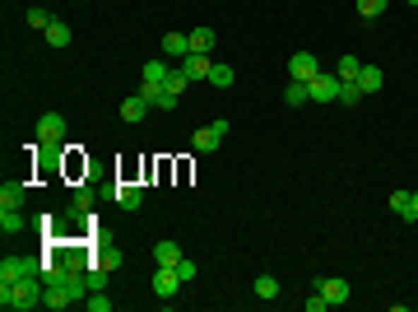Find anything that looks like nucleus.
<instances>
[{
	"label": "nucleus",
	"mask_w": 418,
	"mask_h": 312,
	"mask_svg": "<svg viewBox=\"0 0 418 312\" xmlns=\"http://www.w3.org/2000/svg\"><path fill=\"white\" fill-rule=\"evenodd\" d=\"M88 308H93V312H112V299H107V294H102V289H93V294H88Z\"/></svg>",
	"instance_id": "obj_32"
},
{
	"label": "nucleus",
	"mask_w": 418,
	"mask_h": 312,
	"mask_svg": "<svg viewBox=\"0 0 418 312\" xmlns=\"http://www.w3.org/2000/svg\"><path fill=\"white\" fill-rule=\"evenodd\" d=\"M140 93H144V98H149V108H158V112H172L177 103H181V98H177L172 89H167V84H144Z\"/></svg>",
	"instance_id": "obj_8"
},
{
	"label": "nucleus",
	"mask_w": 418,
	"mask_h": 312,
	"mask_svg": "<svg viewBox=\"0 0 418 312\" xmlns=\"http://www.w3.org/2000/svg\"><path fill=\"white\" fill-rule=\"evenodd\" d=\"M358 70H363L358 56H340V79H358Z\"/></svg>",
	"instance_id": "obj_29"
},
{
	"label": "nucleus",
	"mask_w": 418,
	"mask_h": 312,
	"mask_svg": "<svg viewBox=\"0 0 418 312\" xmlns=\"http://www.w3.org/2000/svg\"><path fill=\"white\" fill-rule=\"evenodd\" d=\"M33 275L47 279V261H37V257H5L0 261V279H33Z\"/></svg>",
	"instance_id": "obj_3"
},
{
	"label": "nucleus",
	"mask_w": 418,
	"mask_h": 312,
	"mask_svg": "<svg viewBox=\"0 0 418 312\" xmlns=\"http://www.w3.org/2000/svg\"><path fill=\"white\" fill-rule=\"evenodd\" d=\"M288 75L307 84V79H316V75H321V61H316L311 52H293V56H288Z\"/></svg>",
	"instance_id": "obj_6"
},
{
	"label": "nucleus",
	"mask_w": 418,
	"mask_h": 312,
	"mask_svg": "<svg viewBox=\"0 0 418 312\" xmlns=\"http://www.w3.org/2000/svg\"><path fill=\"white\" fill-rule=\"evenodd\" d=\"M23 19H28V28H42V33L52 28V14H47V10H37V5H33L28 14H23Z\"/></svg>",
	"instance_id": "obj_28"
},
{
	"label": "nucleus",
	"mask_w": 418,
	"mask_h": 312,
	"mask_svg": "<svg viewBox=\"0 0 418 312\" xmlns=\"http://www.w3.org/2000/svg\"><path fill=\"white\" fill-rule=\"evenodd\" d=\"M140 75H144V84H163V79L172 75V66H167V61H144Z\"/></svg>",
	"instance_id": "obj_21"
},
{
	"label": "nucleus",
	"mask_w": 418,
	"mask_h": 312,
	"mask_svg": "<svg viewBox=\"0 0 418 312\" xmlns=\"http://www.w3.org/2000/svg\"><path fill=\"white\" fill-rule=\"evenodd\" d=\"M409 5H414V10H418V0H409Z\"/></svg>",
	"instance_id": "obj_36"
},
{
	"label": "nucleus",
	"mask_w": 418,
	"mask_h": 312,
	"mask_svg": "<svg viewBox=\"0 0 418 312\" xmlns=\"http://www.w3.org/2000/svg\"><path fill=\"white\" fill-rule=\"evenodd\" d=\"M163 56H191V37L186 33H163Z\"/></svg>",
	"instance_id": "obj_20"
},
{
	"label": "nucleus",
	"mask_w": 418,
	"mask_h": 312,
	"mask_svg": "<svg viewBox=\"0 0 418 312\" xmlns=\"http://www.w3.org/2000/svg\"><path fill=\"white\" fill-rule=\"evenodd\" d=\"M232 66H223V61H214V70H209V84H214V89H232Z\"/></svg>",
	"instance_id": "obj_23"
},
{
	"label": "nucleus",
	"mask_w": 418,
	"mask_h": 312,
	"mask_svg": "<svg viewBox=\"0 0 418 312\" xmlns=\"http://www.w3.org/2000/svg\"><path fill=\"white\" fill-rule=\"evenodd\" d=\"M256 294H261V299H279V279L275 275H261V279H256Z\"/></svg>",
	"instance_id": "obj_27"
},
{
	"label": "nucleus",
	"mask_w": 418,
	"mask_h": 312,
	"mask_svg": "<svg viewBox=\"0 0 418 312\" xmlns=\"http://www.w3.org/2000/svg\"><path fill=\"white\" fill-rule=\"evenodd\" d=\"M70 205H75L79 214H88V210H93V191H88V187H75V196H70Z\"/></svg>",
	"instance_id": "obj_26"
},
{
	"label": "nucleus",
	"mask_w": 418,
	"mask_h": 312,
	"mask_svg": "<svg viewBox=\"0 0 418 312\" xmlns=\"http://www.w3.org/2000/svg\"><path fill=\"white\" fill-rule=\"evenodd\" d=\"M390 210H395L405 224H418V214H414V191H390Z\"/></svg>",
	"instance_id": "obj_12"
},
{
	"label": "nucleus",
	"mask_w": 418,
	"mask_h": 312,
	"mask_svg": "<svg viewBox=\"0 0 418 312\" xmlns=\"http://www.w3.org/2000/svg\"><path fill=\"white\" fill-rule=\"evenodd\" d=\"M386 5H390V0H358V14H363V19H376Z\"/></svg>",
	"instance_id": "obj_31"
},
{
	"label": "nucleus",
	"mask_w": 418,
	"mask_h": 312,
	"mask_svg": "<svg viewBox=\"0 0 418 312\" xmlns=\"http://www.w3.org/2000/svg\"><path fill=\"white\" fill-rule=\"evenodd\" d=\"M340 84H344L340 75H316V79H307V93H311V103H340Z\"/></svg>",
	"instance_id": "obj_4"
},
{
	"label": "nucleus",
	"mask_w": 418,
	"mask_h": 312,
	"mask_svg": "<svg viewBox=\"0 0 418 312\" xmlns=\"http://www.w3.org/2000/svg\"><path fill=\"white\" fill-rule=\"evenodd\" d=\"M186 37H191V52H200V56H209V52H214V42H219L214 28H196V33H186Z\"/></svg>",
	"instance_id": "obj_17"
},
{
	"label": "nucleus",
	"mask_w": 418,
	"mask_h": 312,
	"mask_svg": "<svg viewBox=\"0 0 418 312\" xmlns=\"http://www.w3.org/2000/svg\"><path fill=\"white\" fill-rule=\"evenodd\" d=\"M363 98H367V93L358 89V79H344V84H340V103H344V108H353V103H363Z\"/></svg>",
	"instance_id": "obj_25"
},
{
	"label": "nucleus",
	"mask_w": 418,
	"mask_h": 312,
	"mask_svg": "<svg viewBox=\"0 0 418 312\" xmlns=\"http://www.w3.org/2000/svg\"><path fill=\"white\" fill-rule=\"evenodd\" d=\"M163 84H167V89L177 93V98H181V93H186V84H191V79H186V70H172V75H167Z\"/></svg>",
	"instance_id": "obj_30"
},
{
	"label": "nucleus",
	"mask_w": 418,
	"mask_h": 312,
	"mask_svg": "<svg viewBox=\"0 0 418 312\" xmlns=\"http://www.w3.org/2000/svg\"><path fill=\"white\" fill-rule=\"evenodd\" d=\"M154 261L158 266H177V261H181V247H177L172 238H158L154 243Z\"/></svg>",
	"instance_id": "obj_14"
},
{
	"label": "nucleus",
	"mask_w": 418,
	"mask_h": 312,
	"mask_svg": "<svg viewBox=\"0 0 418 312\" xmlns=\"http://www.w3.org/2000/svg\"><path fill=\"white\" fill-rule=\"evenodd\" d=\"M414 214H418V191H414Z\"/></svg>",
	"instance_id": "obj_35"
},
{
	"label": "nucleus",
	"mask_w": 418,
	"mask_h": 312,
	"mask_svg": "<svg viewBox=\"0 0 418 312\" xmlns=\"http://www.w3.org/2000/svg\"><path fill=\"white\" fill-rule=\"evenodd\" d=\"M219 145H223V135L214 131V126H200L196 140H191V149H196V154H209V149H219Z\"/></svg>",
	"instance_id": "obj_13"
},
{
	"label": "nucleus",
	"mask_w": 418,
	"mask_h": 312,
	"mask_svg": "<svg viewBox=\"0 0 418 312\" xmlns=\"http://www.w3.org/2000/svg\"><path fill=\"white\" fill-rule=\"evenodd\" d=\"M181 70H186V79H209L214 61H209V56H200V52H191V56H181Z\"/></svg>",
	"instance_id": "obj_11"
},
{
	"label": "nucleus",
	"mask_w": 418,
	"mask_h": 312,
	"mask_svg": "<svg viewBox=\"0 0 418 312\" xmlns=\"http://www.w3.org/2000/svg\"><path fill=\"white\" fill-rule=\"evenodd\" d=\"M88 266L117 270V266H121V247H117V243H102V247H93V261H88Z\"/></svg>",
	"instance_id": "obj_10"
},
{
	"label": "nucleus",
	"mask_w": 418,
	"mask_h": 312,
	"mask_svg": "<svg viewBox=\"0 0 418 312\" xmlns=\"http://www.w3.org/2000/svg\"><path fill=\"white\" fill-rule=\"evenodd\" d=\"M316 289L326 294V303H330V308H344V303H349V279H340V275H321Z\"/></svg>",
	"instance_id": "obj_5"
},
{
	"label": "nucleus",
	"mask_w": 418,
	"mask_h": 312,
	"mask_svg": "<svg viewBox=\"0 0 418 312\" xmlns=\"http://www.w3.org/2000/svg\"><path fill=\"white\" fill-rule=\"evenodd\" d=\"M381 66H363V70H358V89H363V93H381Z\"/></svg>",
	"instance_id": "obj_18"
},
{
	"label": "nucleus",
	"mask_w": 418,
	"mask_h": 312,
	"mask_svg": "<svg viewBox=\"0 0 418 312\" xmlns=\"http://www.w3.org/2000/svg\"><path fill=\"white\" fill-rule=\"evenodd\" d=\"M61 140H66V117H61V112H42V117H37V149L56 154Z\"/></svg>",
	"instance_id": "obj_2"
},
{
	"label": "nucleus",
	"mask_w": 418,
	"mask_h": 312,
	"mask_svg": "<svg viewBox=\"0 0 418 312\" xmlns=\"http://www.w3.org/2000/svg\"><path fill=\"white\" fill-rule=\"evenodd\" d=\"M70 23H61V19H52V28H47V47H70Z\"/></svg>",
	"instance_id": "obj_22"
},
{
	"label": "nucleus",
	"mask_w": 418,
	"mask_h": 312,
	"mask_svg": "<svg viewBox=\"0 0 418 312\" xmlns=\"http://www.w3.org/2000/svg\"><path fill=\"white\" fill-rule=\"evenodd\" d=\"M144 112H149V98H144V93H131V98L121 103V122H131V126H135Z\"/></svg>",
	"instance_id": "obj_15"
},
{
	"label": "nucleus",
	"mask_w": 418,
	"mask_h": 312,
	"mask_svg": "<svg viewBox=\"0 0 418 312\" xmlns=\"http://www.w3.org/2000/svg\"><path fill=\"white\" fill-rule=\"evenodd\" d=\"M284 103H288V108H302V103H311L307 84H302V79H293V84H288V89H284Z\"/></svg>",
	"instance_id": "obj_24"
},
{
	"label": "nucleus",
	"mask_w": 418,
	"mask_h": 312,
	"mask_svg": "<svg viewBox=\"0 0 418 312\" xmlns=\"http://www.w3.org/2000/svg\"><path fill=\"white\" fill-rule=\"evenodd\" d=\"M177 275H181V279L191 284V279H196V261H186V257H181V261H177Z\"/></svg>",
	"instance_id": "obj_33"
},
{
	"label": "nucleus",
	"mask_w": 418,
	"mask_h": 312,
	"mask_svg": "<svg viewBox=\"0 0 418 312\" xmlns=\"http://www.w3.org/2000/svg\"><path fill=\"white\" fill-rule=\"evenodd\" d=\"M112 196H117V205H121V210H140V205H144V187H135V182H121Z\"/></svg>",
	"instance_id": "obj_9"
},
{
	"label": "nucleus",
	"mask_w": 418,
	"mask_h": 312,
	"mask_svg": "<svg viewBox=\"0 0 418 312\" xmlns=\"http://www.w3.org/2000/svg\"><path fill=\"white\" fill-rule=\"evenodd\" d=\"M181 284H186V279L177 275V266H158L154 270V294H158V299H177Z\"/></svg>",
	"instance_id": "obj_7"
},
{
	"label": "nucleus",
	"mask_w": 418,
	"mask_h": 312,
	"mask_svg": "<svg viewBox=\"0 0 418 312\" xmlns=\"http://www.w3.org/2000/svg\"><path fill=\"white\" fill-rule=\"evenodd\" d=\"M23 196H28V187H23V182H5V187H0V205L23 210Z\"/></svg>",
	"instance_id": "obj_19"
},
{
	"label": "nucleus",
	"mask_w": 418,
	"mask_h": 312,
	"mask_svg": "<svg viewBox=\"0 0 418 312\" xmlns=\"http://www.w3.org/2000/svg\"><path fill=\"white\" fill-rule=\"evenodd\" d=\"M326 308H330V303H326V294L316 289V294H311V299H307V312H326Z\"/></svg>",
	"instance_id": "obj_34"
},
{
	"label": "nucleus",
	"mask_w": 418,
	"mask_h": 312,
	"mask_svg": "<svg viewBox=\"0 0 418 312\" xmlns=\"http://www.w3.org/2000/svg\"><path fill=\"white\" fill-rule=\"evenodd\" d=\"M47 299V279L33 275V279H0V308L5 312H33L42 308Z\"/></svg>",
	"instance_id": "obj_1"
},
{
	"label": "nucleus",
	"mask_w": 418,
	"mask_h": 312,
	"mask_svg": "<svg viewBox=\"0 0 418 312\" xmlns=\"http://www.w3.org/2000/svg\"><path fill=\"white\" fill-rule=\"evenodd\" d=\"M0 233H23V210H14V205H0Z\"/></svg>",
	"instance_id": "obj_16"
}]
</instances>
